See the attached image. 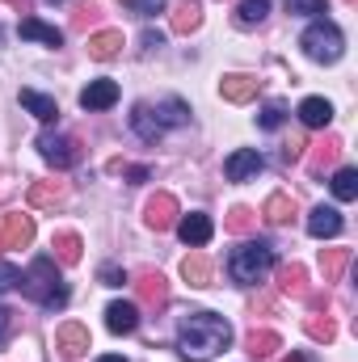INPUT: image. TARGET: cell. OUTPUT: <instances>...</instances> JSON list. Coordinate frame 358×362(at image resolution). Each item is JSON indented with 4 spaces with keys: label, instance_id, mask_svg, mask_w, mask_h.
I'll use <instances>...</instances> for the list:
<instances>
[{
    "label": "cell",
    "instance_id": "6da1fadb",
    "mask_svg": "<svg viewBox=\"0 0 358 362\" xmlns=\"http://www.w3.org/2000/svg\"><path fill=\"white\" fill-rule=\"evenodd\" d=\"M232 346V325L215 312H190L178 329V350L185 362H207Z\"/></svg>",
    "mask_w": 358,
    "mask_h": 362
},
{
    "label": "cell",
    "instance_id": "7a4b0ae2",
    "mask_svg": "<svg viewBox=\"0 0 358 362\" xmlns=\"http://www.w3.org/2000/svg\"><path fill=\"white\" fill-rule=\"evenodd\" d=\"M25 295L30 299H38L47 312H59L64 303H68V286H64V278L55 270V257H38L30 270H25Z\"/></svg>",
    "mask_w": 358,
    "mask_h": 362
},
{
    "label": "cell",
    "instance_id": "3957f363",
    "mask_svg": "<svg viewBox=\"0 0 358 362\" xmlns=\"http://www.w3.org/2000/svg\"><path fill=\"white\" fill-rule=\"evenodd\" d=\"M299 47H304V55L316 59V64H337L342 51H346V34H342L333 21H312V25L304 30Z\"/></svg>",
    "mask_w": 358,
    "mask_h": 362
},
{
    "label": "cell",
    "instance_id": "277c9868",
    "mask_svg": "<svg viewBox=\"0 0 358 362\" xmlns=\"http://www.w3.org/2000/svg\"><path fill=\"white\" fill-rule=\"evenodd\" d=\"M274 266V249L270 245H245V249H236L232 253V262H228V270L236 282H245V286H253V282H262Z\"/></svg>",
    "mask_w": 358,
    "mask_h": 362
},
{
    "label": "cell",
    "instance_id": "5b68a950",
    "mask_svg": "<svg viewBox=\"0 0 358 362\" xmlns=\"http://www.w3.org/2000/svg\"><path fill=\"white\" fill-rule=\"evenodd\" d=\"M38 152H42V160L55 165V169H72V165H81V139H72V135L42 131V135H38Z\"/></svg>",
    "mask_w": 358,
    "mask_h": 362
},
{
    "label": "cell",
    "instance_id": "8992f818",
    "mask_svg": "<svg viewBox=\"0 0 358 362\" xmlns=\"http://www.w3.org/2000/svg\"><path fill=\"white\" fill-rule=\"evenodd\" d=\"M135 295L148 312H165L169 308V278L161 270H139L135 274Z\"/></svg>",
    "mask_w": 358,
    "mask_h": 362
},
{
    "label": "cell",
    "instance_id": "52a82bcc",
    "mask_svg": "<svg viewBox=\"0 0 358 362\" xmlns=\"http://www.w3.org/2000/svg\"><path fill=\"white\" fill-rule=\"evenodd\" d=\"M55 350H59V358H68V362L85 358V354H89V329L76 325V320L59 325V329H55Z\"/></svg>",
    "mask_w": 358,
    "mask_h": 362
},
{
    "label": "cell",
    "instance_id": "ba28073f",
    "mask_svg": "<svg viewBox=\"0 0 358 362\" xmlns=\"http://www.w3.org/2000/svg\"><path fill=\"white\" fill-rule=\"evenodd\" d=\"M144 223L152 228V232H169L173 223H178V198L173 194H152L148 198V206H144Z\"/></svg>",
    "mask_w": 358,
    "mask_h": 362
},
{
    "label": "cell",
    "instance_id": "9c48e42d",
    "mask_svg": "<svg viewBox=\"0 0 358 362\" xmlns=\"http://www.w3.org/2000/svg\"><path fill=\"white\" fill-rule=\"evenodd\" d=\"M0 245H4V249H30V245H34V219H30V215H4V223H0Z\"/></svg>",
    "mask_w": 358,
    "mask_h": 362
},
{
    "label": "cell",
    "instance_id": "30bf717a",
    "mask_svg": "<svg viewBox=\"0 0 358 362\" xmlns=\"http://www.w3.org/2000/svg\"><path fill=\"white\" fill-rule=\"evenodd\" d=\"M30 206L34 211H55V206H64L68 202V185L64 181H30Z\"/></svg>",
    "mask_w": 358,
    "mask_h": 362
},
{
    "label": "cell",
    "instance_id": "8fae6325",
    "mask_svg": "<svg viewBox=\"0 0 358 362\" xmlns=\"http://www.w3.org/2000/svg\"><path fill=\"white\" fill-rule=\"evenodd\" d=\"M337 156H342V139H337V135H325L321 144H312V156H308V173H312V177H325V173L337 165Z\"/></svg>",
    "mask_w": 358,
    "mask_h": 362
},
{
    "label": "cell",
    "instance_id": "7c38bea8",
    "mask_svg": "<svg viewBox=\"0 0 358 362\" xmlns=\"http://www.w3.org/2000/svg\"><path fill=\"white\" fill-rule=\"evenodd\" d=\"M105 329H110V333H118V337L135 333V329H139V308H135V303H127V299H114V303L105 308Z\"/></svg>",
    "mask_w": 358,
    "mask_h": 362
},
{
    "label": "cell",
    "instance_id": "4fadbf2b",
    "mask_svg": "<svg viewBox=\"0 0 358 362\" xmlns=\"http://www.w3.org/2000/svg\"><path fill=\"white\" fill-rule=\"evenodd\" d=\"M262 152H253V148H241V152H232L228 156V165H224V173H228V181H249L262 173Z\"/></svg>",
    "mask_w": 358,
    "mask_h": 362
},
{
    "label": "cell",
    "instance_id": "5bb4252c",
    "mask_svg": "<svg viewBox=\"0 0 358 362\" xmlns=\"http://www.w3.org/2000/svg\"><path fill=\"white\" fill-rule=\"evenodd\" d=\"M219 93H224V101L245 105V101H253V97L262 93V81H258V76H241V72H232V76L219 81Z\"/></svg>",
    "mask_w": 358,
    "mask_h": 362
},
{
    "label": "cell",
    "instance_id": "9a60e30c",
    "mask_svg": "<svg viewBox=\"0 0 358 362\" xmlns=\"http://www.w3.org/2000/svg\"><path fill=\"white\" fill-rule=\"evenodd\" d=\"M342 223H346V219H342V211H337V206H316V211L308 215V232H312L316 240L337 236V232H342Z\"/></svg>",
    "mask_w": 358,
    "mask_h": 362
},
{
    "label": "cell",
    "instance_id": "2e32d148",
    "mask_svg": "<svg viewBox=\"0 0 358 362\" xmlns=\"http://www.w3.org/2000/svg\"><path fill=\"white\" fill-rule=\"evenodd\" d=\"M51 249H55V262L59 266H81V257H85V240L76 232H55L51 236Z\"/></svg>",
    "mask_w": 358,
    "mask_h": 362
},
{
    "label": "cell",
    "instance_id": "e0dca14e",
    "mask_svg": "<svg viewBox=\"0 0 358 362\" xmlns=\"http://www.w3.org/2000/svg\"><path fill=\"white\" fill-rule=\"evenodd\" d=\"M278 291L291 295V299H308V270H304L299 262L278 266Z\"/></svg>",
    "mask_w": 358,
    "mask_h": 362
},
{
    "label": "cell",
    "instance_id": "ac0fdd59",
    "mask_svg": "<svg viewBox=\"0 0 358 362\" xmlns=\"http://www.w3.org/2000/svg\"><path fill=\"white\" fill-rule=\"evenodd\" d=\"M299 122L312 127V131H321V127L333 122V105H329L325 97H304V101H299Z\"/></svg>",
    "mask_w": 358,
    "mask_h": 362
},
{
    "label": "cell",
    "instance_id": "d6986e66",
    "mask_svg": "<svg viewBox=\"0 0 358 362\" xmlns=\"http://www.w3.org/2000/svg\"><path fill=\"white\" fill-rule=\"evenodd\" d=\"M131 127H135V135H139V139H148V144H156V139L165 135V127H161L156 110H152V105H144V101L131 110Z\"/></svg>",
    "mask_w": 358,
    "mask_h": 362
},
{
    "label": "cell",
    "instance_id": "ffe728a7",
    "mask_svg": "<svg viewBox=\"0 0 358 362\" xmlns=\"http://www.w3.org/2000/svg\"><path fill=\"white\" fill-rule=\"evenodd\" d=\"M295 211H299V206H295V198H291V194H270L266 206H262V219L274 223V228H282V223H291V219H295Z\"/></svg>",
    "mask_w": 358,
    "mask_h": 362
},
{
    "label": "cell",
    "instance_id": "44dd1931",
    "mask_svg": "<svg viewBox=\"0 0 358 362\" xmlns=\"http://www.w3.org/2000/svg\"><path fill=\"white\" fill-rule=\"evenodd\" d=\"M274 350H282V337L274 329H253L245 337V354L249 358H274Z\"/></svg>",
    "mask_w": 358,
    "mask_h": 362
},
{
    "label": "cell",
    "instance_id": "7402d4cb",
    "mask_svg": "<svg viewBox=\"0 0 358 362\" xmlns=\"http://www.w3.org/2000/svg\"><path fill=\"white\" fill-rule=\"evenodd\" d=\"M21 105H25L38 122H55V118H59L55 97H47V93H38V89H21Z\"/></svg>",
    "mask_w": 358,
    "mask_h": 362
},
{
    "label": "cell",
    "instance_id": "603a6c76",
    "mask_svg": "<svg viewBox=\"0 0 358 362\" xmlns=\"http://www.w3.org/2000/svg\"><path fill=\"white\" fill-rule=\"evenodd\" d=\"M122 51V30H97V34H89V55L93 59H114Z\"/></svg>",
    "mask_w": 358,
    "mask_h": 362
},
{
    "label": "cell",
    "instance_id": "cb8c5ba5",
    "mask_svg": "<svg viewBox=\"0 0 358 362\" xmlns=\"http://www.w3.org/2000/svg\"><path fill=\"white\" fill-rule=\"evenodd\" d=\"M114 101H118V85L114 81H93L89 89L81 93V105L85 110H110Z\"/></svg>",
    "mask_w": 358,
    "mask_h": 362
},
{
    "label": "cell",
    "instance_id": "d4e9b609",
    "mask_svg": "<svg viewBox=\"0 0 358 362\" xmlns=\"http://www.w3.org/2000/svg\"><path fill=\"white\" fill-rule=\"evenodd\" d=\"M178 232H181V240H185V245H194V249H198V245H207V240H211L215 223H211L207 215H185V219L178 223Z\"/></svg>",
    "mask_w": 358,
    "mask_h": 362
},
{
    "label": "cell",
    "instance_id": "484cf974",
    "mask_svg": "<svg viewBox=\"0 0 358 362\" xmlns=\"http://www.w3.org/2000/svg\"><path fill=\"white\" fill-rule=\"evenodd\" d=\"M354 253L350 249H321V270H325V282H342V274L350 270Z\"/></svg>",
    "mask_w": 358,
    "mask_h": 362
},
{
    "label": "cell",
    "instance_id": "4316f807",
    "mask_svg": "<svg viewBox=\"0 0 358 362\" xmlns=\"http://www.w3.org/2000/svg\"><path fill=\"white\" fill-rule=\"evenodd\" d=\"M304 333L312 337V341H333L337 337V325H333V316H325V308H312V316H304Z\"/></svg>",
    "mask_w": 358,
    "mask_h": 362
},
{
    "label": "cell",
    "instance_id": "83f0119b",
    "mask_svg": "<svg viewBox=\"0 0 358 362\" xmlns=\"http://www.w3.org/2000/svg\"><path fill=\"white\" fill-rule=\"evenodd\" d=\"M17 34H21V38H38V42H47V47H59V42H64V34H59L55 25H47V21H38V17H21V25H17Z\"/></svg>",
    "mask_w": 358,
    "mask_h": 362
},
{
    "label": "cell",
    "instance_id": "f1b7e54d",
    "mask_svg": "<svg viewBox=\"0 0 358 362\" xmlns=\"http://www.w3.org/2000/svg\"><path fill=\"white\" fill-rule=\"evenodd\" d=\"M181 278H185L190 286H211V257H207V253H190V257L181 262Z\"/></svg>",
    "mask_w": 358,
    "mask_h": 362
},
{
    "label": "cell",
    "instance_id": "f546056e",
    "mask_svg": "<svg viewBox=\"0 0 358 362\" xmlns=\"http://www.w3.org/2000/svg\"><path fill=\"white\" fill-rule=\"evenodd\" d=\"M198 25H202L198 0H178V4H173V34H190V30H198Z\"/></svg>",
    "mask_w": 358,
    "mask_h": 362
},
{
    "label": "cell",
    "instance_id": "4dcf8cb0",
    "mask_svg": "<svg viewBox=\"0 0 358 362\" xmlns=\"http://www.w3.org/2000/svg\"><path fill=\"white\" fill-rule=\"evenodd\" d=\"M253 228H258V211L253 206H232L224 215V232H232V236H249Z\"/></svg>",
    "mask_w": 358,
    "mask_h": 362
},
{
    "label": "cell",
    "instance_id": "1f68e13d",
    "mask_svg": "<svg viewBox=\"0 0 358 362\" xmlns=\"http://www.w3.org/2000/svg\"><path fill=\"white\" fill-rule=\"evenodd\" d=\"M270 13V0H241L236 4V25L241 30H253V25H262Z\"/></svg>",
    "mask_w": 358,
    "mask_h": 362
},
{
    "label": "cell",
    "instance_id": "d6a6232c",
    "mask_svg": "<svg viewBox=\"0 0 358 362\" xmlns=\"http://www.w3.org/2000/svg\"><path fill=\"white\" fill-rule=\"evenodd\" d=\"M333 198H337V202H354L358 198V173L354 169H337V173H333Z\"/></svg>",
    "mask_w": 358,
    "mask_h": 362
},
{
    "label": "cell",
    "instance_id": "836d02e7",
    "mask_svg": "<svg viewBox=\"0 0 358 362\" xmlns=\"http://www.w3.org/2000/svg\"><path fill=\"white\" fill-rule=\"evenodd\" d=\"M156 118H161V127H181V122L190 118V110H185V101L169 97V101H161V105H156Z\"/></svg>",
    "mask_w": 358,
    "mask_h": 362
},
{
    "label": "cell",
    "instance_id": "e575fe53",
    "mask_svg": "<svg viewBox=\"0 0 358 362\" xmlns=\"http://www.w3.org/2000/svg\"><path fill=\"white\" fill-rule=\"evenodd\" d=\"M282 118H287V110H282L278 101H270L266 110H262V118H258V122H262L266 131H278V127H282Z\"/></svg>",
    "mask_w": 358,
    "mask_h": 362
},
{
    "label": "cell",
    "instance_id": "d590c367",
    "mask_svg": "<svg viewBox=\"0 0 358 362\" xmlns=\"http://www.w3.org/2000/svg\"><path fill=\"white\" fill-rule=\"evenodd\" d=\"M287 13H295V17H312V13H325V0H287Z\"/></svg>",
    "mask_w": 358,
    "mask_h": 362
},
{
    "label": "cell",
    "instance_id": "8d00e7d4",
    "mask_svg": "<svg viewBox=\"0 0 358 362\" xmlns=\"http://www.w3.org/2000/svg\"><path fill=\"white\" fill-rule=\"evenodd\" d=\"M127 4H131L139 17H152V13H161V8H165V0H127Z\"/></svg>",
    "mask_w": 358,
    "mask_h": 362
},
{
    "label": "cell",
    "instance_id": "74e56055",
    "mask_svg": "<svg viewBox=\"0 0 358 362\" xmlns=\"http://www.w3.org/2000/svg\"><path fill=\"white\" fill-rule=\"evenodd\" d=\"M17 282H21V274L13 270V266H4V262H0V291H13Z\"/></svg>",
    "mask_w": 358,
    "mask_h": 362
},
{
    "label": "cell",
    "instance_id": "f35d334b",
    "mask_svg": "<svg viewBox=\"0 0 358 362\" xmlns=\"http://www.w3.org/2000/svg\"><path fill=\"white\" fill-rule=\"evenodd\" d=\"M101 282H105V286H122V282H127V274L118 270V266H101Z\"/></svg>",
    "mask_w": 358,
    "mask_h": 362
},
{
    "label": "cell",
    "instance_id": "ab89813d",
    "mask_svg": "<svg viewBox=\"0 0 358 362\" xmlns=\"http://www.w3.org/2000/svg\"><path fill=\"white\" fill-rule=\"evenodd\" d=\"M304 148H308V144H304V139L295 135V139H291V144L282 148V160H287V165H291V160H299V156H304Z\"/></svg>",
    "mask_w": 358,
    "mask_h": 362
},
{
    "label": "cell",
    "instance_id": "60d3db41",
    "mask_svg": "<svg viewBox=\"0 0 358 362\" xmlns=\"http://www.w3.org/2000/svg\"><path fill=\"white\" fill-rule=\"evenodd\" d=\"M8 325H13V316H8V308H0V346H4V337H8Z\"/></svg>",
    "mask_w": 358,
    "mask_h": 362
},
{
    "label": "cell",
    "instance_id": "b9f144b4",
    "mask_svg": "<svg viewBox=\"0 0 358 362\" xmlns=\"http://www.w3.org/2000/svg\"><path fill=\"white\" fill-rule=\"evenodd\" d=\"M258 312H274V299H266V295L253 299V316H258Z\"/></svg>",
    "mask_w": 358,
    "mask_h": 362
},
{
    "label": "cell",
    "instance_id": "7bdbcfd3",
    "mask_svg": "<svg viewBox=\"0 0 358 362\" xmlns=\"http://www.w3.org/2000/svg\"><path fill=\"white\" fill-rule=\"evenodd\" d=\"M4 4H13L17 13H25V8H30V0H4Z\"/></svg>",
    "mask_w": 358,
    "mask_h": 362
},
{
    "label": "cell",
    "instance_id": "ee69618b",
    "mask_svg": "<svg viewBox=\"0 0 358 362\" xmlns=\"http://www.w3.org/2000/svg\"><path fill=\"white\" fill-rule=\"evenodd\" d=\"M278 362H308L304 354H291V358H278Z\"/></svg>",
    "mask_w": 358,
    "mask_h": 362
},
{
    "label": "cell",
    "instance_id": "f6af8a7d",
    "mask_svg": "<svg viewBox=\"0 0 358 362\" xmlns=\"http://www.w3.org/2000/svg\"><path fill=\"white\" fill-rule=\"evenodd\" d=\"M97 362H127V358H118V354H105V358H97Z\"/></svg>",
    "mask_w": 358,
    "mask_h": 362
},
{
    "label": "cell",
    "instance_id": "bcb514c9",
    "mask_svg": "<svg viewBox=\"0 0 358 362\" xmlns=\"http://www.w3.org/2000/svg\"><path fill=\"white\" fill-rule=\"evenodd\" d=\"M47 4H59V0H47Z\"/></svg>",
    "mask_w": 358,
    "mask_h": 362
},
{
    "label": "cell",
    "instance_id": "7dc6e473",
    "mask_svg": "<svg viewBox=\"0 0 358 362\" xmlns=\"http://www.w3.org/2000/svg\"><path fill=\"white\" fill-rule=\"evenodd\" d=\"M346 4H354V0H346Z\"/></svg>",
    "mask_w": 358,
    "mask_h": 362
},
{
    "label": "cell",
    "instance_id": "c3c4849f",
    "mask_svg": "<svg viewBox=\"0 0 358 362\" xmlns=\"http://www.w3.org/2000/svg\"><path fill=\"white\" fill-rule=\"evenodd\" d=\"M0 249H4V245H0Z\"/></svg>",
    "mask_w": 358,
    "mask_h": 362
}]
</instances>
